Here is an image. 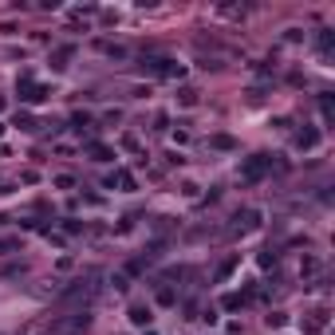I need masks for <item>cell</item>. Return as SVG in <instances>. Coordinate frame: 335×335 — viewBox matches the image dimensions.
Segmentation results:
<instances>
[{
    "label": "cell",
    "instance_id": "3957f363",
    "mask_svg": "<svg viewBox=\"0 0 335 335\" xmlns=\"http://www.w3.org/2000/svg\"><path fill=\"white\" fill-rule=\"evenodd\" d=\"M320 146V130L316 126H304L300 134H296V150H316Z\"/></svg>",
    "mask_w": 335,
    "mask_h": 335
},
{
    "label": "cell",
    "instance_id": "7a4b0ae2",
    "mask_svg": "<svg viewBox=\"0 0 335 335\" xmlns=\"http://www.w3.org/2000/svg\"><path fill=\"white\" fill-rule=\"evenodd\" d=\"M233 221H237V225H233L237 233H253V229H260V209H241Z\"/></svg>",
    "mask_w": 335,
    "mask_h": 335
},
{
    "label": "cell",
    "instance_id": "277c9868",
    "mask_svg": "<svg viewBox=\"0 0 335 335\" xmlns=\"http://www.w3.org/2000/svg\"><path fill=\"white\" fill-rule=\"evenodd\" d=\"M20 99H24V103H40V99H47V87H40V83H32V79L24 75V91H20Z\"/></svg>",
    "mask_w": 335,
    "mask_h": 335
},
{
    "label": "cell",
    "instance_id": "ba28073f",
    "mask_svg": "<svg viewBox=\"0 0 335 335\" xmlns=\"http://www.w3.org/2000/svg\"><path fill=\"white\" fill-rule=\"evenodd\" d=\"M178 103H182V107H193V103H198V91H193V87H182V91H178Z\"/></svg>",
    "mask_w": 335,
    "mask_h": 335
},
{
    "label": "cell",
    "instance_id": "8fae6325",
    "mask_svg": "<svg viewBox=\"0 0 335 335\" xmlns=\"http://www.w3.org/2000/svg\"><path fill=\"white\" fill-rule=\"evenodd\" d=\"M178 296H174V288H158V304H174Z\"/></svg>",
    "mask_w": 335,
    "mask_h": 335
},
{
    "label": "cell",
    "instance_id": "7c38bea8",
    "mask_svg": "<svg viewBox=\"0 0 335 335\" xmlns=\"http://www.w3.org/2000/svg\"><path fill=\"white\" fill-rule=\"evenodd\" d=\"M55 185H60V189H71V185H75V178H71V174H60V178H55Z\"/></svg>",
    "mask_w": 335,
    "mask_h": 335
},
{
    "label": "cell",
    "instance_id": "52a82bcc",
    "mask_svg": "<svg viewBox=\"0 0 335 335\" xmlns=\"http://www.w3.org/2000/svg\"><path fill=\"white\" fill-rule=\"evenodd\" d=\"M91 158H95V162H110V158H115V150H110V146H103V142H91Z\"/></svg>",
    "mask_w": 335,
    "mask_h": 335
},
{
    "label": "cell",
    "instance_id": "30bf717a",
    "mask_svg": "<svg viewBox=\"0 0 335 335\" xmlns=\"http://www.w3.org/2000/svg\"><path fill=\"white\" fill-rule=\"evenodd\" d=\"M331 40H335L331 32H320V40H316V47H320L323 55H327V51H331Z\"/></svg>",
    "mask_w": 335,
    "mask_h": 335
},
{
    "label": "cell",
    "instance_id": "8992f818",
    "mask_svg": "<svg viewBox=\"0 0 335 335\" xmlns=\"http://www.w3.org/2000/svg\"><path fill=\"white\" fill-rule=\"evenodd\" d=\"M237 264H241V257H229V260H221V268H217V280H229V276L237 272Z\"/></svg>",
    "mask_w": 335,
    "mask_h": 335
},
{
    "label": "cell",
    "instance_id": "5bb4252c",
    "mask_svg": "<svg viewBox=\"0 0 335 335\" xmlns=\"http://www.w3.org/2000/svg\"><path fill=\"white\" fill-rule=\"evenodd\" d=\"M213 146H221V150H229V146H233V138H229V134H217V138H213Z\"/></svg>",
    "mask_w": 335,
    "mask_h": 335
},
{
    "label": "cell",
    "instance_id": "4fadbf2b",
    "mask_svg": "<svg viewBox=\"0 0 335 335\" xmlns=\"http://www.w3.org/2000/svg\"><path fill=\"white\" fill-rule=\"evenodd\" d=\"M71 126H75V130H83V126H91V119H87V115H75V119H71Z\"/></svg>",
    "mask_w": 335,
    "mask_h": 335
},
{
    "label": "cell",
    "instance_id": "5b68a950",
    "mask_svg": "<svg viewBox=\"0 0 335 335\" xmlns=\"http://www.w3.org/2000/svg\"><path fill=\"white\" fill-rule=\"evenodd\" d=\"M150 320H154V316H150V308H146V304L130 308V323H134V327H150Z\"/></svg>",
    "mask_w": 335,
    "mask_h": 335
},
{
    "label": "cell",
    "instance_id": "6da1fadb",
    "mask_svg": "<svg viewBox=\"0 0 335 335\" xmlns=\"http://www.w3.org/2000/svg\"><path fill=\"white\" fill-rule=\"evenodd\" d=\"M268 170H272V162H268V154H253V158H244L241 166H237V178L253 185V182H260V178H264Z\"/></svg>",
    "mask_w": 335,
    "mask_h": 335
},
{
    "label": "cell",
    "instance_id": "9c48e42d",
    "mask_svg": "<svg viewBox=\"0 0 335 335\" xmlns=\"http://www.w3.org/2000/svg\"><path fill=\"white\" fill-rule=\"evenodd\" d=\"M12 248H20V237H0V257L12 253Z\"/></svg>",
    "mask_w": 335,
    "mask_h": 335
}]
</instances>
